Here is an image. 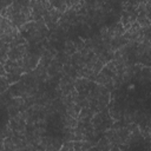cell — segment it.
Here are the masks:
<instances>
[{
    "mask_svg": "<svg viewBox=\"0 0 151 151\" xmlns=\"http://www.w3.org/2000/svg\"><path fill=\"white\" fill-rule=\"evenodd\" d=\"M85 5H86V0H78L70 9H71L72 12H74V13H79L80 9H84Z\"/></svg>",
    "mask_w": 151,
    "mask_h": 151,
    "instance_id": "obj_1",
    "label": "cell"
},
{
    "mask_svg": "<svg viewBox=\"0 0 151 151\" xmlns=\"http://www.w3.org/2000/svg\"><path fill=\"white\" fill-rule=\"evenodd\" d=\"M145 8H146V14L151 15V0H145Z\"/></svg>",
    "mask_w": 151,
    "mask_h": 151,
    "instance_id": "obj_2",
    "label": "cell"
}]
</instances>
